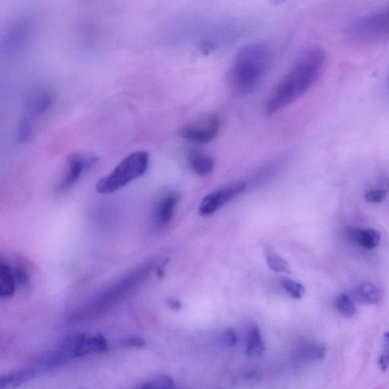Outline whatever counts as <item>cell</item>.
<instances>
[{
  "mask_svg": "<svg viewBox=\"0 0 389 389\" xmlns=\"http://www.w3.org/2000/svg\"><path fill=\"white\" fill-rule=\"evenodd\" d=\"M326 54L320 47L303 52L277 84L264 106V112L273 116L306 94L318 82L325 70Z\"/></svg>",
  "mask_w": 389,
  "mask_h": 389,
  "instance_id": "6da1fadb",
  "label": "cell"
},
{
  "mask_svg": "<svg viewBox=\"0 0 389 389\" xmlns=\"http://www.w3.org/2000/svg\"><path fill=\"white\" fill-rule=\"evenodd\" d=\"M272 52L264 43L252 42L243 46L234 56L229 73V86L236 97H246L254 92L267 75Z\"/></svg>",
  "mask_w": 389,
  "mask_h": 389,
  "instance_id": "7a4b0ae2",
  "label": "cell"
},
{
  "mask_svg": "<svg viewBox=\"0 0 389 389\" xmlns=\"http://www.w3.org/2000/svg\"><path fill=\"white\" fill-rule=\"evenodd\" d=\"M154 261L148 262L125 276L104 292L99 293L75 312L72 316L74 322H81L105 314L116 303L137 289L149 277L153 270Z\"/></svg>",
  "mask_w": 389,
  "mask_h": 389,
  "instance_id": "3957f363",
  "label": "cell"
},
{
  "mask_svg": "<svg viewBox=\"0 0 389 389\" xmlns=\"http://www.w3.org/2000/svg\"><path fill=\"white\" fill-rule=\"evenodd\" d=\"M148 165L149 155L146 151L134 152L124 158L111 174L98 181L96 184L97 192L101 194H109L120 190L145 174Z\"/></svg>",
  "mask_w": 389,
  "mask_h": 389,
  "instance_id": "277c9868",
  "label": "cell"
},
{
  "mask_svg": "<svg viewBox=\"0 0 389 389\" xmlns=\"http://www.w3.org/2000/svg\"><path fill=\"white\" fill-rule=\"evenodd\" d=\"M348 33L360 43H380L389 40V7L353 22Z\"/></svg>",
  "mask_w": 389,
  "mask_h": 389,
  "instance_id": "5b68a950",
  "label": "cell"
},
{
  "mask_svg": "<svg viewBox=\"0 0 389 389\" xmlns=\"http://www.w3.org/2000/svg\"><path fill=\"white\" fill-rule=\"evenodd\" d=\"M221 118L211 114L204 119L190 123L180 130L181 137L191 142L206 144L214 141L221 130Z\"/></svg>",
  "mask_w": 389,
  "mask_h": 389,
  "instance_id": "8992f818",
  "label": "cell"
},
{
  "mask_svg": "<svg viewBox=\"0 0 389 389\" xmlns=\"http://www.w3.org/2000/svg\"><path fill=\"white\" fill-rule=\"evenodd\" d=\"M248 185L245 182L231 183L219 188L208 194L203 199L199 206V214L201 216L213 215L217 211L241 196L247 190Z\"/></svg>",
  "mask_w": 389,
  "mask_h": 389,
  "instance_id": "52a82bcc",
  "label": "cell"
},
{
  "mask_svg": "<svg viewBox=\"0 0 389 389\" xmlns=\"http://www.w3.org/2000/svg\"><path fill=\"white\" fill-rule=\"evenodd\" d=\"M98 158L73 154L67 159L66 171L57 185L58 192L63 193L70 190L78 183L81 176L97 162Z\"/></svg>",
  "mask_w": 389,
  "mask_h": 389,
  "instance_id": "ba28073f",
  "label": "cell"
},
{
  "mask_svg": "<svg viewBox=\"0 0 389 389\" xmlns=\"http://www.w3.org/2000/svg\"><path fill=\"white\" fill-rule=\"evenodd\" d=\"M74 358L86 356V355L105 351L107 348V342L103 335H78L67 338Z\"/></svg>",
  "mask_w": 389,
  "mask_h": 389,
  "instance_id": "9c48e42d",
  "label": "cell"
},
{
  "mask_svg": "<svg viewBox=\"0 0 389 389\" xmlns=\"http://www.w3.org/2000/svg\"><path fill=\"white\" fill-rule=\"evenodd\" d=\"M54 97L52 92L40 90L33 93L25 103L26 116L23 120L31 124V120L43 116L54 105Z\"/></svg>",
  "mask_w": 389,
  "mask_h": 389,
  "instance_id": "30bf717a",
  "label": "cell"
},
{
  "mask_svg": "<svg viewBox=\"0 0 389 389\" xmlns=\"http://www.w3.org/2000/svg\"><path fill=\"white\" fill-rule=\"evenodd\" d=\"M179 201V194L174 192H167L158 199L154 210L155 222L158 225L164 227L171 222Z\"/></svg>",
  "mask_w": 389,
  "mask_h": 389,
  "instance_id": "8fae6325",
  "label": "cell"
},
{
  "mask_svg": "<svg viewBox=\"0 0 389 389\" xmlns=\"http://www.w3.org/2000/svg\"><path fill=\"white\" fill-rule=\"evenodd\" d=\"M346 235L351 241L367 250L377 247L381 241V234L372 228L350 227Z\"/></svg>",
  "mask_w": 389,
  "mask_h": 389,
  "instance_id": "7c38bea8",
  "label": "cell"
},
{
  "mask_svg": "<svg viewBox=\"0 0 389 389\" xmlns=\"http://www.w3.org/2000/svg\"><path fill=\"white\" fill-rule=\"evenodd\" d=\"M188 160L191 170L199 176L208 175L215 168L214 160L198 150H191L188 153Z\"/></svg>",
  "mask_w": 389,
  "mask_h": 389,
  "instance_id": "4fadbf2b",
  "label": "cell"
},
{
  "mask_svg": "<svg viewBox=\"0 0 389 389\" xmlns=\"http://www.w3.org/2000/svg\"><path fill=\"white\" fill-rule=\"evenodd\" d=\"M15 284L13 269L2 260L0 262V297L11 298L15 291Z\"/></svg>",
  "mask_w": 389,
  "mask_h": 389,
  "instance_id": "5bb4252c",
  "label": "cell"
},
{
  "mask_svg": "<svg viewBox=\"0 0 389 389\" xmlns=\"http://www.w3.org/2000/svg\"><path fill=\"white\" fill-rule=\"evenodd\" d=\"M38 374V371L33 367L15 372L0 379V388H10L20 386L35 378Z\"/></svg>",
  "mask_w": 389,
  "mask_h": 389,
  "instance_id": "9a60e30c",
  "label": "cell"
},
{
  "mask_svg": "<svg viewBox=\"0 0 389 389\" xmlns=\"http://www.w3.org/2000/svg\"><path fill=\"white\" fill-rule=\"evenodd\" d=\"M356 299L366 305H376L382 299L381 291L377 287L370 283H363L354 291Z\"/></svg>",
  "mask_w": 389,
  "mask_h": 389,
  "instance_id": "2e32d148",
  "label": "cell"
},
{
  "mask_svg": "<svg viewBox=\"0 0 389 389\" xmlns=\"http://www.w3.org/2000/svg\"><path fill=\"white\" fill-rule=\"evenodd\" d=\"M265 351V344L259 328L251 325L248 329L246 353L250 358H259Z\"/></svg>",
  "mask_w": 389,
  "mask_h": 389,
  "instance_id": "e0dca14e",
  "label": "cell"
},
{
  "mask_svg": "<svg viewBox=\"0 0 389 389\" xmlns=\"http://www.w3.org/2000/svg\"><path fill=\"white\" fill-rule=\"evenodd\" d=\"M335 307L340 314L346 317L351 318L356 314V307L348 295L342 293L335 300Z\"/></svg>",
  "mask_w": 389,
  "mask_h": 389,
  "instance_id": "ac0fdd59",
  "label": "cell"
},
{
  "mask_svg": "<svg viewBox=\"0 0 389 389\" xmlns=\"http://www.w3.org/2000/svg\"><path fill=\"white\" fill-rule=\"evenodd\" d=\"M268 267L278 273L291 274V268L287 261L274 252H270L266 257Z\"/></svg>",
  "mask_w": 389,
  "mask_h": 389,
  "instance_id": "d6986e66",
  "label": "cell"
},
{
  "mask_svg": "<svg viewBox=\"0 0 389 389\" xmlns=\"http://www.w3.org/2000/svg\"><path fill=\"white\" fill-rule=\"evenodd\" d=\"M175 383L173 379L170 376L167 375H160L151 379L148 380V381L143 383V385L140 386V388H166V389H172L174 388Z\"/></svg>",
  "mask_w": 389,
  "mask_h": 389,
  "instance_id": "ffe728a7",
  "label": "cell"
},
{
  "mask_svg": "<svg viewBox=\"0 0 389 389\" xmlns=\"http://www.w3.org/2000/svg\"><path fill=\"white\" fill-rule=\"evenodd\" d=\"M301 357L308 360H319L324 358L326 349L319 344H308L301 350Z\"/></svg>",
  "mask_w": 389,
  "mask_h": 389,
  "instance_id": "44dd1931",
  "label": "cell"
},
{
  "mask_svg": "<svg viewBox=\"0 0 389 389\" xmlns=\"http://www.w3.org/2000/svg\"><path fill=\"white\" fill-rule=\"evenodd\" d=\"M282 284L287 293L294 299H301L306 293L305 287L298 282L285 279L282 282Z\"/></svg>",
  "mask_w": 389,
  "mask_h": 389,
  "instance_id": "7402d4cb",
  "label": "cell"
},
{
  "mask_svg": "<svg viewBox=\"0 0 389 389\" xmlns=\"http://www.w3.org/2000/svg\"><path fill=\"white\" fill-rule=\"evenodd\" d=\"M379 369L386 372L389 367V332L384 334L383 348L379 359Z\"/></svg>",
  "mask_w": 389,
  "mask_h": 389,
  "instance_id": "603a6c76",
  "label": "cell"
},
{
  "mask_svg": "<svg viewBox=\"0 0 389 389\" xmlns=\"http://www.w3.org/2000/svg\"><path fill=\"white\" fill-rule=\"evenodd\" d=\"M387 197V192L384 190L376 189L367 191L365 194V199L371 204H379L383 202Z\"/></svg>",
  "mask_w": 389,
  "mask_h": 389,
  "instance_id": "cb8c5ba5",
  "label": "cell"
},
{
  "mask_svg": "<svg viewBox=\"0 0 389 389\" xmlns=\"http://www.w3.org/2000/svg\"><path fill=\"white\" fill-rule=\"evenodd\" d=\"M222 341L225 346H230V348L236 346V342H238V337H236L234 330L232 328L226 329L222 335Z\"/></svg>",
  "mask_w": 389,
  "mask_h": 389,
  "instance_id": "d4e9b609",
  "label": "cell"
},
{
  "mask_svg": "<svg viewBox=\"0 0 389 389\" xmlns=\"http://www.w3.org/2000/svg\"><path fill=\"white\" fill-rule=\"evenodd\" d=\"M14 275L15 277L16 284H18L21 286L26 285L29 282V277L25 270L22 268L21 267H16L15 270H13Z\"/></svg>",
  "mask_w": 389,
  "mask_h": 389,
  "instance_id": "484cf974",
  "label": "cell"
},
{
  "mask_svg": "<svg viewBox=\"0 0 389 389\" xmlns=\"http://www.w3.org/2000/svg\"><path fill=\"white\" fill-rule=\"evenodd\" d=\"M123 344L125 346H138V348H140V346L145 345V342L142 338L132 337L123 341Z\"/></svg>",
  "mask_w": 389,
  "mask_h": 389,
  "instance_id": "4316f807",
  "label": "cell"
},
{
  "mask_svg": "<svg viewBox=\"0 0 389 389\" xmlns=\"http://www.w3.org/2000/svg\"><path fill=\"white\" fill-rule=\"evenodd\" d=\"M167 303L168 307L172 310H180L182 309V304L178 300L169 299Z\"/></svg>",
  "mask_w": 389,
  "mask_h": 389,
  "instance_id": "83f0119b",
  "label": "cell"
},
{
  "mask_svg": "<svg viewBox=\"0 0 389 389\" xmlns=\"http://www.w3.org/2000/svg\"><path fill=\"white\" fill-rule=\"evenodd\" d=\"M287 0H270V2L272 3L273 5L279 6L282 5L285 3Z\"/></svg>",
  "mask_w": 389,
  "mask_h": 389,
  "instance_id": "f1b7e54d",
  "label": "cell"
}]
</instances>
